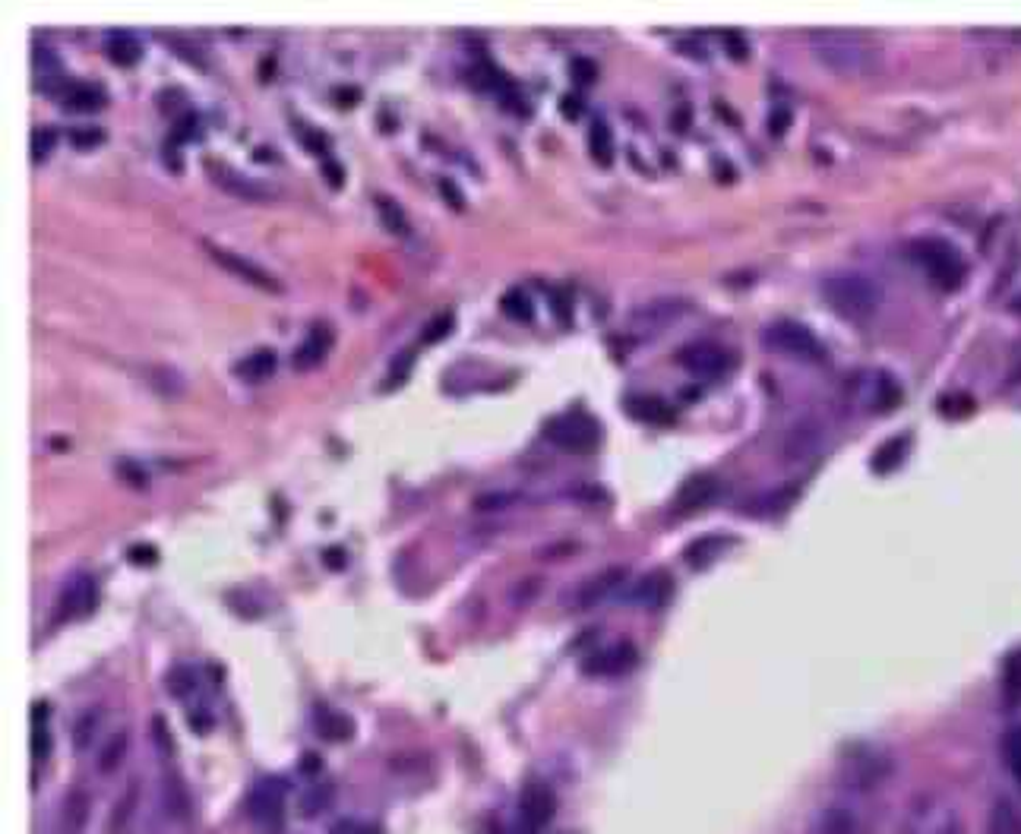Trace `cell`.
<instances>
[{
  "label": "cell",
  "mask_w": 1021,
  "mask_h": 834,
  "mask_svg": "<svg viewBox=\"0 0 1021 834\" xmlns=\"http://www.w3.org/2000/svg\"><path fill=\"white\" fill-rule=\"evenodd\" d=\"M636 664H640V648L633 642H614L592 651L582 661V673L585 676H626Z\"/></svg>",
  "instance_id": "13"
},
{
  "label": "cell",
  "mask_w": 1021,
  "mask_h": 834,
  "mask_svg": "<svg viewBox=\"0 0 1021 834\" xmlns=\"http://www.w3.org/2000/svg\"><path fill=\"white\" fill-rule=\"evenodd\" d=\"M545 436L550 443L563 446V450L582 453V450H592L594 443H598V424H594L589 414H582V411L554 414V418H547Z\"/></svg>",
  "instance_id": "9"
},
{
  "label": "cell",
  "mask_w": 1021,
  "mask_h": 834,
  "mask_svg": "<svg viewBox=\"0 0 1021 834\" xmlns=\"http://www.w3.org/2000/svg\"><path fill=\"white\" fill-rule=\"evenodd\" d=\"M127 556L133 560V563H155V548H149V544H133V548L127 550Z\"/></svg>",
  "instance_id": "57"
},
{
  "label": "cell",
  "mask_w": 1021,
  "mask_h": 834,
  "mask_svg": "<svg viewBox=\"0 0 1021 834\" xmlns=\"http://www.w3.org/2000/svg\"><path fill=\"white\" fill-rule=\"evenodd\" d=\"M626 575H630L626 573V566H608V570H601V573L589 575V578L579 582V588L572 592V607H576V610H589L594 604L608 600L617 588H623Z\"/></svg>",
  "instance_id": "16"
},
{
  "label": "cell",
  "mask_w": 1021,
  "mask_h": 834,
  "mask_svg": "<svg viewBox=\"0 0 1021 834\" xmlns=\"http://www.w3.org/2000/svg\"><path fill=\"white\" fill-rule=\"evenodd\" d=\"M823 297L831 311L845 319L863 323L882 307V285L870 272L860 269H835L823 279Z\"/></svg>",
  "instance_id": "2"
},
{
  "label": "cell",
  "mask_w": 1021,
  "mask_h": 834,
  "mask_svg": "<svg viewBox=\"0 0 1021 834\" xmlns=\"http://www.w3.org/2000/svg\"><path fill=\"white\" fill-rule=\"evenodd\" d=\"M987 834H1021V810L1012 800H997L990 819H987Z\"/></svg>",
  "instance_id": "30"
},
{
  "label": "cell",
  "mask_w": 1021,
  "mask_h": 834,
  "mask_svg": "<svg viewBox=\"0 0 1021 834\" xmlns=\"http://www.w3.org/2000/svg\"><path fill=\"white\" fill-rule=\"evenodd\" d=\"M550 307H554L557 319H560L563 326H570L572 307H570V297H567V291H563V288H550Z\"/></svg>",
  "instance_id": "48"
},
{
  "label": "cell",
  "mask_w": 1021,
  "mask_h": 834,
  "mask_svg": "<svg viewBox=\"0 0 1021 834\" xmlns=\"http://www.w3.org/2000/svg\"><path fill=\"white\" fill-rule=\"evenodd\" d=\"M762 342H765V348H769V351L784 355V358H794V360L826 358L823 342H819L816 333L809 329L807 323H800V319H787V316H782V319L769 323V326H765V333H762Z\"/></svg>",
  "instance_id": "4"
},
{
  "label": "cell",
  "mask_w": 1021,
  "mask_h": 834,
  "mask_svg": "<svg viewBox=\"0 0 1021 834\" xmlns=\"http://www.w3.org/2000/svg\"><path fill=\"white\" fill-rule=\"evenodd\" d=\"M127 743H130L127 730H118L115 737L108 739V746L101 749V756H98V768H101V771H115V768H118V765L123 762Z\"/></svg>",
  "instance_id": "38"
},
{
  "label": "cell",
  "mask_w": 1021,
  "mask_h": 834,
  "mask_svg": "<svg viewBox=\"0 0 1021 834\" xmlns=\"http://www.w3.org/2000/svg\"><path fill=\"white\" fill-rule=\"evenodd\" d=\"M714 494H718V480H714V477H709V475L689 477V480H684V487L677 490V497H674V509H677L680 516L696 512V509L709 506Z\"/></svg>",
  "instance_id": "20"
},
{
  "label": "cell",
  "mask_w": 1021,
  "mask_h": 834,
  "mask_svg": "<svg viewBox=\"0 0 1021 834\" xmlns=\"http://www.w3.org/2000/svg\"><path fill=\"white\" fill-rule=\"evenodd\" d=\"M692 301L684 294H665V297H652L640 304L636 311L630 313V326L640 329V333H662L665 326L677 323L684 313H689Z\"/></svg>",
  "instance_id": "10"
},
{
  "label": "cell",
  "mask_w": 1021,
  "mask_h": 834,
  "mask_svg": "<svg viewBox=\"0 0 1021 834\" xmlns=\"http://www.w3.org/2000/svg\"><path fill=\"white\" fill-rule=\"evenodd\" d=\"M626 408H630V414H636L642 421H652V424H667L674 418V408L662 399H655V396H633Z\"/></svg>",
  "instance_id": "33"
},
{
  "label": "cell",
  "mask_w": 1021,
  "mask_h": 834,
  "mask_svg": "<svg viewBox=\"0 0 1021 834\" xmlns=\"http://www.w3.org/2000/svg\"><path fill=\"white\" fill-rule=\"evenodd\" d=\"M323 167H326V177H330V184H333V187H338V184H342V177H345L342 165H338V162H333V159H323Z\"/></svg>",
  "instance_id": "62"
},
{
  "label": "cell",
  "mask_w": 1021,
  "mask_h": 834,
  "mask_svg": "<svg viewBox=\"0 0 1021 834\" xmlns=\"http://www.w3.org/2000/svg\"><path fill=\"white\" fill-rule=\"evenodd\" d=\"M374 203H377V213H380L383 225H386L389 231L408 235V215H405V209L396 203V199H393V196L377 193V196H374Z\"/></svg>",
  "instance_id": "37"
},
{
  "label": "cell",
  "mask_w": 1021,
  "mask_h": 834,
  "mask_svg": "<svg viewBox=\"0 0 1021 834\" xmlns=\"http://www.w3.org/2000/svg\"><path fill=\"white\" fill-rule=\"evenodd\" d=\"M330 834H383V828L377 822H364V819H342L335 822Z\"/></svg>",
  "instance_id": "47"
},
{
  "label": "cell",
  "mask_w": 1021,
  "mask_h": 834,
  "mask_svg": "<svg viewBox=\"0 0 1021 834\" xmlns=\"http://www.w3.org/2000/svg\"><path fill=\"white\" fill-rule=\"evenodd\" d=\"M146 382L155 389V392H162V396H181L184 392V373L178 370V367H168V364H152V367H146Z\"/></svg>",
  "instance_id": "29"
},
{
  "label": "cell",
  "mask_w": 1021,
  "mask_h": 834,
  "mask_svg": "<svg viewBox=\"0 0 1021 834\" xmlns=\"http://www.w3.org/2000/svg\"><path fill=\"white\" fill-rule=\"evenodd\" d=\"M96 607V578L93 575H76L64 585V592L57 597V620H73V617H86Z\"/></svg>",
  "instance_id": "17"
},
{
  "label": "cell",
  "mask_w": 1021,
  "mask_h": 834,
  "mask_svg": "<svg viewBox=\"0 0 1021 834\" xmlns=\"http://www.w3.org/2000/svg\"><path fill=\"white\" fill-rule=\"evenodd\" d=\"M892 771H895L892 756L879 746H855L851 756L845 759V768H841L848 787L857 793H873L879 787H885Z\"/></svg>",
  "instance_id": "6"
},
{
  "label": "cell",
  "mask_w": 1021,
  "mask_h": 834,
  "mask_svg": "<svg viewBox=\"0 0 1021 834\" xmlns=\"http://www.w3.org/2000/svg\"><path fill=\"white\" fill-rule=\"evenodd\" d=\"M49 702H32V762L45 765L51 756V727H49Z\"/></svg>",
  "instance_id": "25"
},
{
  "label": "cell",
  "mask_w": 1021,
  "mask_h": 834,
  "mask_svg": "<svg viewBox=\"0 0 1021 834\" xmlns=\"http://www.w3.org/2000/svg\"><path fill=\"white\" fill-rule=\"evenodd\" d=\"M333 326L330 323H313L304 335V342L294 348V355H291V364H294V370H310V367H316L320 360L330 355V348H333Z\"/></svg>",
  "instance_id": "19"
},
{
  "label": "cell",
  "mask_w": 1021,
  "mask_h": 834,
  "mask_svg": "<svg viewBox=\"0 0 1021 834\" xmlns=\"http://www.w3.org/2000/svg\"><path fill=\"white\" fill-rule=\"evenodd\" d=\"M32 76H35V86L42 89H54V83L64 76L61 61L49 45H32Z\"/></svg>",
  "instance_id": "28"
},
{
  "label": "cell",
  "mask_w": 1021,
  "mask_h": 834,
  "mask_svg": "<svg viewBox=\"0 0 1021 834\" xmlns=\"http://www.w3.org/2000/svg\"><path fill=\"white\" fill-rule=\"evenodd\" d=\"M96 724H98V712H86V715L79 717V724H76V746H79V749L86 746L89 730H96Z\"/></svg>",
  "instance_id": "54"
},
{
  "label": "cell",
  "mask_w": 1021,
  "mask_h": 834,
  "mask_svg": "<svg viewBox=\"0 0 1021 834\" xmlns=\"http://www.w3.org/2000/svg\"><path fill=\"white\" fill-rule=\"evenodd\" d=\"M674 595V582H670V575L665 570H652V573H645L640 582H633V588H630V600L642 607V610H662L667 600Z\"/></svg>",
  "instance_id": "18"
},
{
  "label": "cell",
  "mask_w": 1021,
  "mask_h": 834,
  "mask_svg": "<svg viewBox=\"0 0 1021 834\" xmlns=\"http://www.w3.org/2000/svg\"><path fill=\"white\" fill-rule=\"evenodd\" d=\"M570 73L579 79V83H592L594 76H598V67H594V61H589V57H582V54H579V57H572L570 61Z\"/></svg>",
  "instance_id": "50"
},
{
  "label": "cell",
  "mask_w": 1021,
  "mask_h": 834,
  "mask_svg": "<svg viewBox=\"0 0 1021 834\" xmlns=\"http://www.w3.org/2000/svg\"><path fill=\"white\" fill-rule=\"evenodd\" d=\"M589 149H592L598 165H611V162H614V133H611V123L604 118H598L592 123V130H589Z\"/></svg>",
  "instance_id": "34"
},
{
  "label": "cell",
  "mask_w": 1021,
  "mask_h": 834,
  "mask_svg": "<svg viewBox=\"0 0 1021 834\" xmlns=\"http://www.w3.org/2000/svg\"><path fill=\"white\" fill-rule=\"evenodd\" d=\"M276 360H279L276 348H272V345H260V348H254L250 355H244L240 360H235V367H232V370L238 373L240 380L260 382V380H266L272 370H276Z\"/></svg>",
  "instance_id": "23"
},
{
  "label": "cell",
  "mask_w": 1021,
  "mask_h": 834,
  "mask_svg": "<svg viewBox=\"0 0 1021 834\" xmlns=\"http://www.w3.org/2000/svg\"><path fill=\"white\" fill-rule=\"evenodd\" d=\"M298 133H301V140L308 143V149H310V152H313V155H323V152H326V145H330V140H326L323 133H316V130H310L308 123H301V127H298Z\"/></svg>",
  "instance_id": "51"
},
{
  "label": "cell",
  "mask_w": 1021,
  "mask_h": 834,
  "mask_svg": "<svg viewBox=\"0 0 1021 834\" xmlns=\"http://www.w3.org/2000/svg\"><path fill=\"white\" fill-rule=\"evenodd\" d=\"M411 364H415V351L408 348V351H399L396 360H393V367H389V373H386V382H383V389H393V386H402L408 380V373H411Z\"/></svg>",
  "instance_id": "42"
},
{
  "label": "cell",
  "mask_w": 1021,
  "mask_h": 834,
  "mask_svg": "<svg viewBox=\"0 0 1021 834\" xmlns=\"http://www.w3.org/2000/svg\"><path fill=\"white\" fill-rule=\"evenodd\" d=\"M499 307L506 316H513V319H525V323H531L535 319V304H531V297H528V291L519 285L506 288L503 291V297H499Z\"/></svg>",
  "instance_id": "35"
},
{
  "label": "cell",
  "mask_w": 1021,
  "mask_h": 834,
  "mask_svg": "<svg viewBox=\"0 0 1021 834\" xmlns=\"http://www.w3.org/2000/svg\"><path fill=\"white\" fill-rule=\"evenodd\" d=\"M677 360L687 367L692 377H721L734 364L731 351L714 345V342H689V345L680 348Z\"/></svg>",
  "instance_id": "15"
},
{
  "label": "cell",
  "mask_w": 1021,
  "mask_h": 834,
  "mask_svg": "<svg viewBox=\"0 0 1021 834\" xmlns=\"http://www.w3.org/2000/svg\"><path fill=\"white\" fill-rule=\"evenodd\" d=\"M54 143H57V130H54V127H49V123L35 127V130H32V159H35V162H42V159L51 152V145Z\"/></svg>",
  "instance_id": "44"
},
{
  "label": "cell",
  "mask_w": 1021,
  "mask_h": 834,
  "mask_svg": "<svg viewBox=\"0 0 1021 834\" xmlns=\"http://www.w3.org/2000/svg\"><path fill=\"white\" fill-rule=\"evenodd\" d=\"M120 472L130 477L133 487H146V480H149V475H146L140 465H133V462H120Z\"/></svg>",
  "instance_id": "58"
},
{
  "label": "cell",
  "mask_w": 1021,
  "mask_h": 834,
  "mask_svg": "<svg viewBox=\"0 0 1021 834\" xmlns=\"http://www.w3.org/2000/svg\"><path fill=\"white\" fill-rule=\"evenodd\" d=\"M165 686L171 695H187V692H193V686H196V673H193V668H184V664H181V668H174L168 673Z\"/></svg>",
  "instance_id": "43"
},
{
  "label": "cell",
  "mask_w": 1021,
  "mask_h": 834,
  "mask_svg": "<svg viewBox=\"0 0 1021 834\" xmlns=\"http://www.w3.org/2000/svg\"><path fill=\"white\" fill-rule=\"evenodd\" d=\"M61 98H64V105L73 108V111H93V108H101V105L108 101L105 89H101L98 83H86V79H71V83H64Z\"/></svg>",
  "instance_id": "24"
},
{
  "label": "cell",
  "mask_w": 1021,
  "mask_h": 834,
  "mask_svg": "<svg viewBox=\"0 0 1021 834\" xmlns=\"http://www.w3.org/2000/svg\"><path fill=\"white\" fill-rule=\"evenodd\" d=\"M863 399H867V405L879 408V411H889V408L899 405V399H902V389H899V382L892 380L889 373H882V370H873V373H867L863 377Z\"/></svg>",
  "instance_id": "21"
},
{
  "label": "cell",
  "mask_w": 1021,
  "mask_h": 834,
  "mask_svg": "<svg viewBox=\"0 0 1021 834\" xmlns=\"http://www.w3.org/2000/svg\"><path fill=\"white\" fill-rule=\"evenodd\" d=\"M826 443V424L819 418H800L782 436V458L784 462H807L823 450Z\"/></svg>",
  "instance_id": "11"
},
{
  "label": "cell",
  "mask_w": 1021,
  "mask_h": 834,
  "mask_svg": "<svg viewBox=\"0 0 1021 834\" xmlns=\"http://www.w3.org/2000/svg\"><path fill=\"white\" fill-rule=\"evenodd\" d=\"M206 171L213 174V181L222 187V191H228L232 196H238L244 203H262V199H272L276 191L269 187V184H262L257 177H250V174H244L238 167L225 165V162H215V159H206Z\"/></svg>",
  "instance_id": "14"
},
{
  "label": "cell",
  "mask_w": 1021,
  "mask_h": 834,
  "mask_svg": "<svg viewBox=\"0 0 1021 834\" xmlns=\"http://www.w3.org/2000/svg\"><path fill=\"white\" fill-rule=\"evenodd\" d=\"M904 446H907V440H902V436H895V440H889L885 446H879L877 458H873V468H877V472H892L904 458Z\"/></svg>",
  "instance_id": "39"
},
{
  "label": "cell",
  "mask_w": 1021,
  "mask_h": 834,
  "mask_svg": "<svg viewBox=\"0 0 1021 834\" xmlns=\"http://www.w3.org/2000/svg\"><path fill=\"white\" fill-rule=\"evenodd\" d=\"M557 815V793L545 781H531L525 787L516 806V822L509 834H541Z\"/></svg>",
  "instance_id": "8"
},
{
  "label": "cell",
  "mask_w": 1021,
  "mask_h": 834,
  "mask_svg": "<svg viewBox=\"0 0 1021 834\" xmlns=\"http://www.w3.org/2000/svg\"><path fill=\"white\" fill-rule=\"evenodd\" d=\"M1006 765H1009L1015 784L1021 787V724L1006 734Z\"/></svg>",
  "instance_id": "41"
},
{
  "label": "cell",
  "mask_w": 1021,
  "mask_h": 834,
  "mask_svg": "<svg viewBox=\"0 0 1021 834\" xmlns=\"http://www.w3.org/2000/svg\"><path fill=\"white\" fill-rule=\"evenodd\" d=\"M203 247L209 250V257H213L218 266H225L228 272H235L244 282L262 288V291H282V282H279L269 269H262L260 262H254L250 257L238 253V250H228V247H222V243H213V240H203Z\"/></svg>",
  "instance_id": "12"
},
{
  "label": "cell",
  "mask_w": 1021,
  "mask_h": 834,
  "mask_svg": "<svg viewBox=\"0 0 1021 834\" xmlns=\"http://www.w3.org/2000/svg\"><path fill=\"white\" fill-rule=\"evenodd\" d=\"M560 111H563V118H579L582 115V98L576 96V93H563L560 96Z\"/></svg>",
  "instance_id": "55"
},
{
  "label": "cell",
  "mask_w": 1021,
  "mask_h": 834,
  "mask_svg": "<svg viewBox=\"0 0 1021 834\" xmlns=\"http://www.w3.org/2000/svg\"><path fill=\"white\" fill-rule=\"evenodd\" d=\"M999 692H1002V702H1006L1009 708H1019L1021 705V648L1006 658Z\"/></svg>",
  "instance_id": "31"
},
{
  "label": "cell",
  "mask_w": 1021,
  "mask_h": 834,
  "mask_svg": "<svg viewBox=\"0 0 1021 834\" xmlns=\"http://www.w3.org/2000/svg\"><path fill=\"white\" fill-rule=\"evenodd\" d=\"M326 566H330V570H342V566H345V550L342 548L326 550Z\"/></svg>",
  "instance_id": "63"
},
{
  "label": "cell",
  "mask_w": 1021,
  "mask_h": 834,
  "mask_svg": "<svg viewBox=\"0 0 1021 834\" xmlns=\"http://www.w3.org/2000/svg\"><path fill=\"white\" fill-rule=\"evenodd\" d=\"M914 260L921 262L926 272H929V279L943 288L961 285V279H965V272H968L965 257L958 253V247L943 238L917 240V243H914Z\"/></svg>",
  "instance_id": "7"
},
{
  "label": "cell",
  "mask_w": 1021,
  "mask_h": 834,
  "mask_svg": "<svg viewBox=\"0 0 1021 834\" xmlns=\"http://www.w3.org/2000/svg\"><path fill=\"white\" fill-rule=\"evenodd\" d=\"M677 45L687 51V54H692V57H706V45H702V39H696V35H680Z\"/></svg>",
  "instance_id": "59"
},
{
  "label": "cell",
  "mask_w": 1021,
  "mask_h": 834,
  "mask_svg": "<svg viewBox=\"0 0 1021 834\" xmlns=\"http://www.w3.org/2000/svg\"><path fill=\"white\" fill-rule=\"evenodd\" d=\"M809 48L816 54L819 64H826L829 71L857 76V73L870 71L877 45L870 42L867 32L860 29H838V25H823V29H809L807 32Z\"/></svg>",
  "instance_id": "1"
},
{
  "label": "cell",
  "mask_w": 1021,
  "mask_h": 834,
  "mask_svg": "<svg viewBox=\"0 0 1021 834\" xmlns=\"http://www.w3.org/2000/svg\"><path fill=\"white\" fill-rule=\"evenodd\" d=\"M333 96L338 98V105H355L357 96H361V89H357V86H335Z\"/></svg>",
  "instance_id": "61"
},
{
  "label": "cell",
  "mask_w": 1021,
  "mask_h": 834,
  "mask_svg": "<svg viewBox=\"0 0 1021 834\" xmlns=\"http://www.w3.org/2000/svg\"><path fill=\"white\" fill-rule=\"evenodd\" d=\"M813 834H860V819L848 803H831L816 815Z\"/></svg>",
  "instance_id": "22"
},
{
  "label": "cell",
  "mask_w": 1021,
  "mask_h": 834,
  "mask_svg": "<svg viewBox=\"0 0 1021 834\" xmlns=\"http://www.w3.org/2000/svg\"><path fill=\"white\" fill-rule=\"evenodd\" d=\"M333 803V784H316L304 797V815H316V812H326V806Z\"/></svg>",
  "instance_id": "45"
},
{
  "label": "cell",
  "mask_w": 1021,
  "mask_h": 834,
  "mask_svg": "<svg viewBox=\"0 0 1021 834\" xmlns=\"http://www.w3.org/2000/svg\"><path fill=\"white\" fill-rule=\"evenodd\" d=\"M137 797H140L137 784L127 787V793H123L118 803H115L111 822H108V834H123V832H127V825H130V819H133V812H137Z\"/></svg>",
  "instance_id": "36"
},
{
  "label": "cell",
  "mask_w": 1021,
  "mask_h": 834,
  "mask_svg": "<svg viewBox=\"0 0 1021 834\" xmlns=\"http://www.w3.org/2000/svg\"><path fill=\"white\" fill-rule=\"evenodd\" d=\"M105 51H108V57H111L115 64L130 67V64L140 61L143 45H140V39H137L133 32H127V29H111V32L105 35Z\"/></svg>",
  "instance_id": "26"
},
{
  "label": "cell",
  "mask_w": 1021,
  "mask_h": 834,
  "mask_svg": "<svg viewBox=\"0 0 1021 834\" xmlns=\"http://www.w3.org/2000/svg\"><path fill=\"white\" fill-rule=\"evenodd\" d=\"M437 184H440V193L450 199L452 209H465V193L455 187V181H452V177H440Z\"/></svg>",
  "instance_id": "53"
},
{
  "label": "cell",
  "mask_w": 1021,
  "mask_h": 834,
  "mask_svg": "<svg viewBox=\"0 0 1021 834\" xmlns=\"http://www.w3.org/2000/svg\"><path fill=\"white\" fill-rule=\"evenodd\" d=\"M162 39H165V42H171V45H178L184 57H191V61H200V48H191V45H187V42H184V39L178 35V32H165Z\"/></svg>",
  "instance_id": "60"
},
{
  "label": "cell",
  "mask_w": 1021,
  "mask_h": 834,
  "mask_svg": "<svg viewBox=\"0 0 1021 834\" xmlns=\"http://www.w3.org/2000/svg\"><path fill=\"white\" fill-rule=\"evenodd\" d=\"M724 45L731 48L734 57H743V54H746V39H743L737 29H728V32H724Z\"/></svg>",
  "instance_id": "56"
},
{
  "label": "cell",
  "mask_w": 1021,
  "mask_h": 834,
  "mask_svg": "<svg viewBox=\"0 0 1021 834\" xmlns=\"http://www.w3.org/2000/svg\"><path fill=\"white\" fill-rule=\"evenodd\" d=\"M196 115L193 111H184L178 123H174V130H171V140H191L193 133H196Z\"/></svg>",
  "instance_id": "52"
},
{
  "label": "cell",
  "mask_w": 1021,
  "mask_h": 834,
  "mask_svg": "<svg viewBox=\"0 0 1021 834\" xmlns=\"http://www.w3.org/2000/svg\"><path fill=\"white\" fill-rule=\"evenodd\" d=\"M247 819L260 834H282L288 822V784L282 778H262L247 797Z\"/></svg>",
  "instance_id": "5"
},
{
  "label": "cell",
  "mask_w": 1021,
  "mask_h": 834,
  "mask_svg": "<svg viewBox=\"0 0 1021 834\" xmlns=\"http://www.w3.org/2000/svg\"><path fill=\"white\" fill-rule=\"evenodd\" d=\"M519 500H523L519 490H491V494L475 497V509H481V512H487V509H506V506H513V502Z\"/></svg>",
  "instance_id": "40"
},
{
  "label": "cell",
  "mask_w": 1021,
  "mask_h": 834,
  "mask_svg": "<svg viewBox=\"0 0 1021 834\" xmlns=\"http://www.w3.org/2000/svg\"><path fill=\"white\" fill-rule=\"evenodd\" d=\"M904 834H961V815L946 793L921 790L904 812Z\"/></svg>",
  "instance_id": "3"
},
{
  "label": "cell",
  "mask_w": 1021,
  "mask_h": 834,
  "mask_svg": "<svg viewBox=\"0 0 1021 834\" xmlns=\"http://www.w3.org/2000/svg\"><path fill=\"white\" fill-rule=\"evenodd\" d=\"M316 730H320L326 739L338 743V739H352V734H355V724H352L345 715L333 712L330 705H320V708H316Z\"/></svg>",
  "instance_id": "32"
},
{
  "label": "cell",
  "mask_w": 1021,
  "mask_h": 834,
  "mask_svg": "<svg viewBox=\"0 0 1021 834\" xmlns=\"http://www.w3.org/2000/svg\"><path fill=\"white\" fill-rule=\"evenodd\" d=\"M734 541L731 538H721V534H709V538H699V541H692L687 550H684V556H687V563L692 570H702V566H709L714 563L718 556H724V550L731 548Z\"/></svg>",
  "instance_id": "27"
},
{
  "label": "cell",
  "mask_w": 1021,
  "mask_h": 834,
  "mask_svg": "<svg viewBox=\"0 0 1021 834\" xmlns=\"http://www.w3.org/2000/svg\"><path fill=\"white\" fill-rule=\"evenodd\" d=\"M450 329H452V313L450 311L437 313V316L430 319L428 326H424V333H421V342H424V345H433V342H440L443 335H450Z\"/></svg>",
  "instance_id": "46"
},
{
  "label": "cell",
  "mask_w": 1021,
  "mask_h": 834,
  "mask_svg": "<svg viewBox=\"0 0 1021 834\" xmlns=\"http://www.w3.org/2000/svg\"><path fill=\"white\" fill-rule=\"evenodd\" d=\"M71 143L83 145V149H86V145L105 143V130H101V127H73Z\"/></svg>",
  "instance_id": "49"
}]
</instances>
